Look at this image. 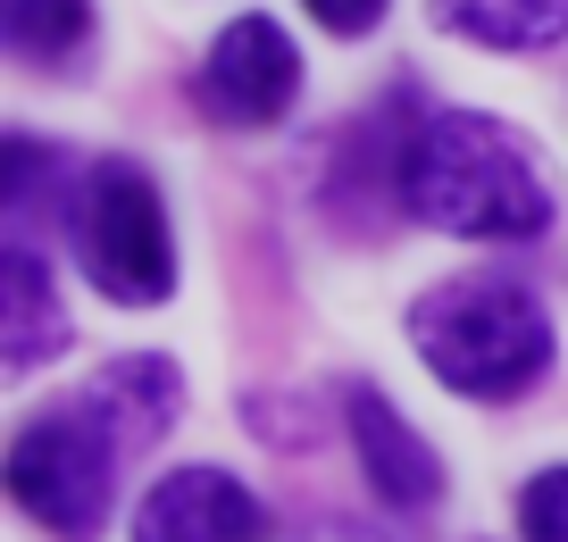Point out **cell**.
Listing matches in <instances>:
<instances>
[{
    "label": "cell",
    "mask_w": 568,
    "mask_h": 542,
    "mask_svg": "<svg viewBox=\"0 0 568 542\" xmlns=\"http://www.w3.org/2000/svg\"><path fill=\"white\" fill-rule=\"evenodd\" d=\"M402 209L460 243H535L551 226V184L535 151L485 109L426 117L402 167Z\"/></svg>",
    "instance_id": "cell-1"
},
{
    "label": "cell",
    "mask_w": 568,
    "mask_h": 542,
    "mask_svg": "<svg viewBox=\"0 0 568 542\" xmlns=\"http://www.w3.org/2000/svg\"><path fill=\"white\" fill-rule=\"evenodd\" d=\"M409 342L452 392L468 401H518L535 376L551 368V317L527 284L510 276H460L418 293L409 309Z\"/></svg>",
    "instance_id": "cell-2"
},
{
    "label": "cell",
    "mask_w": 568,
    "mask_h": 542,
    "mask_svg": "<svg viewBox=\"0 0 568 542\" xmlns=\"http://www.w3.org/2000/svg\"><path fill=\"white\" fill-rule=\"evenodd\" d=\"M118 459H125V442L92 418V401H68L9 442V501L42 534L92 542L109 518V492H118Z\"/></svg>",
    "instance_id": "cell-3"
},
{
    "label": "cell",
    "mask_w": 568,
    "mask_h": 542,
    "mask_svg": "<svg viewBox=\"0 0 568 542\" xmlns=\"http://www.w3.org/2000/svg\"><path fill=\"white\" fill-rule=\"evenodd\" d=\"M75 259L109 300H168L176 243H168V209L134 158H101L75 184Z\"/></svg>",
    "instance_id": "cell-4"
},
{
    "label": "cell",
    "mask_w": 568,
    "mask_h": 542,
    "mask_svg": "<svg viewBox=\"0 0 568 542\" xmlns=\"http://www.w3.org/2000/svg\"><path fill=\"white\" fill-rule=\"evenodd\" d=\"M293 92H302V51L276 18H234L193 75V101L217 125H276Z\"/></svg>",
    "instance_id": "cell-5"
},
{
    "label": "cell",
    "mask_w": 568,
    "mask_h": 542,
    "mask_svg": "<svg viewBox=\"0 0 568 542\" xmlns=\"http://www.w3.org/2000/svg\"><path fill=\"white\" fill-rule=\"evenodd\" d=\"M134 542H267V509L226 468H176L142 492Z\"/></svg>",
    "instance_id": "cell-6"
},
{
    "label": "cell",
    "mask_w": 568,
    "mask_h": 542,
    "mask_svg": "<svg viewBox=\"0 0 568 542\" xmlns=\"http://www.w3.org/2000/svg\"><path fill=\"white\" fill-rule=\"evenodd\" d=\"M343 418H352V451H359V468H368V492L385 509H435V501H444V468H435V451L418 442V426L393 418L385 392L352 385Z\"/></svg>",
    "instance_id": "cell-7"
},
{
    "label": "cell",
    "mask_w": 568,
    "mask_h": 542,
    "mask_svg": "<svg viewBox=\"0 0 568 542\" xmlns=\"http://www.w3.org/2000/svg\"><path fill=\"white\" fill-rule=\"evenodd\" d=\"M418 125L426 117H409L402 92H385L359 125H343L335 158H326V201H343V209H385V201H402V167H409Z\"/></svg>",
    "instance_id": "cell-8"
},
{
    "label": "cell",
    "mask_w": 568,
    "mask_h": 542,
    "mask_svg": "<svg viewBox=\"0 0 568 542\" xmlns=\"http://www.w3.org/2000/svg\"><path fill=\"white\" fill-rule=\"evenodd\" d=\"M59 342H68V300H59V284H51L34 243H9L0 250V368L26 376Z\"/></svg>",
    "instance_id": "cell-9"
},
{
    "label": "cell",
    "mask_w": 568,
    "mask_h": 542,
    "mask_svg": "<svg viewBox=\"0 0 568 542\" xmlns=\"http://www.w3.org/2000/svg\"><path fill=\"white\" fill-rule=\"evenodd\" d=\"M84 401H92V418H101L125 451H151V442L176 426V401H184L176 359H160V350H142V359H109V368L84 385Z\"/></svg>",
    "instance_id": "cell-10"
},
{
    "label": "cell",
    "mask_w": 568,
    "mask_h": 542,
    "mask_svg": "<svg viewBox=\"0 0 568 542\" xmlns=\"http://www.w3.org/2000/svg\"><path fill=\"white\" fill-rule=\"evenodd\" d=\"M435 25L485 51H551L568 34V0H435Z\"/></svg>",
    "instance_id": "cell-11"
},
{
    "label": "cell",
    "mask_w": 568,
    "mask_h": 542,
    "mask_svg": "<svg viewBox=\"0 0 568 542\" xmlns=\"http://www.w3.org/2000/svg\"><path fill=\"white\" fill-rule=\"evenodd\" d=\"M0 34L26 68H59L84 51L92 34V0H0Z\"/></svg>",
    "instance_id": "cell-12"
},
{
    "label": "cell",
    "mask_w": 568,
    "mask_h": 542,
    "mask_svg": "<svg viewBox=\"0 0 568 542\" xmlns=\"http://www.w3.org/2000/svg\"><path fill=\"white\" fill-rule=\"evenodd\" d=\"M518 534L527 542H568V468H544L518 492Z\"/></svg>",
    "instance_id": "cell-13"
},
{
    "label": "cell",
    "mask_w": 568,
    "mask_h": 542,
    "mask_svg": "<svg viewBox=\"0 0 568 542\" xmlns=\"http://www.w3.org/2000/svg\"><path fill=\"white\" fill-rule=\"evenodd\" d=\"M318 25H335V34H368L376 18H385V0H302Z\"/></svg>",
    "instance_id": "cell-14"
},
{
    "label": "cell",
    "mask_w": 568,
    "mask_h": 542,
    "mask_svg": "<svg viewBox=\"0 0 568 542\" xmlns=\"http://www.w3.org/2000/svg\"><path fill=\"white\" fill-rule=\"evenodd\" d=\"M343 542H368V534H343Z\"/></svg>",
    "instance_id": "cell-15"
}]
</instances>
